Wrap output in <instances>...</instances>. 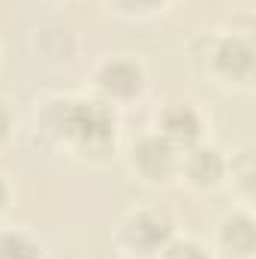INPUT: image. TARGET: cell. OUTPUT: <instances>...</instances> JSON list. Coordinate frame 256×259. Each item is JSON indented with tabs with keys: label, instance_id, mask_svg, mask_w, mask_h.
I'll list each match as a JSON object with an SVG mask.
<instances>
[{
	"label": "cell",
	"instance_id": "obj_1",
	"mask_svg": "<svg viewBox=\"0 0 256 259\" xmlns=\"http://www.w3.org/2000/svg\"><path fill=\"white\" fill-rule=\"evenodd\" d=\"M36 130L46 145L81 166H106L121 154V118L84 94H49L36 103Z\"/></svg>",
	"mask_w": 256,
	"mask_h": 259
},
{
	"label": "cell",
	"instance_id": "obj_2",
	"mask_svg": "<svg viewBox=\"0 0 256 259\" xmlns=\"http://www.w3.org/2000/svg\"><path fill=\"white\" fill-rule=\"evenodd\" d=\"M193 69L214 88L226 94H250L256 78V42L253 27H217L193 36Z\"/></svg>",
	"mask_w": 256,
	"mask_h": 259
},
{
	"label": "cell",
	"instance_id": "obj_3",
	"mask_svg": "<svg viewBox=\"0 0 256 259\" xmlns=\"http://www.w3.org/2000/svg\"><path fill=\"white\" fill-rule=\"evenodd\" d=\"M148 66L136 55H103L88 72V94L112 106L115 112L139 106L148 97Z\"/></svg>",
	"mask_w": 256,
	"mask_h": 259
},
{
	"label": "cell",
	"instance_id": "obj_4",
	"mask_svg": "<svg viewBox=\"0 0 256 259\" xmlns=\"http://www.w3.org/2000/svg\"><path fill=\"white\" fill-rule=\"evenodd\" d=\"M178 232V223L172 217L169 208L145 202V205H133L127 208L115 229H112V244L118 253L127 256H145L157 259V253L169 244V238Z\"/></svg>",
	"mask_w": 256,
	"mask_h": 259
},
{
	"label": "cell",
	"instance_id": "obj_5",
	"mask_svg": "<svg viewBox=\"0 0 256 259\" xmlns=\"http://www.w3.org/2000/svg\"><path fill=\"white\" fill-rule=\"evenodd\" d=\"M121 160H124L127 175L136 184H142V187L166 190V187L178 184L181 151L172 142H166L160 133H154V130L139 133L127 148L121 151Z\"/></svg>",
	"mask_w": 256,
	"mask_h": 259
},
{
	"label": "cell",
	"instance_id": "obj_6",
	"mask_svg": "<svg viewBox=\"0 0 256 259\" xmlns=\"http://www.w3.org/2000/svg\"><path fill=\"white\" fill-rule=\"evenodd\" d=\"M226 163H229V154L217 142L202 139L181 151L178 184L193 193H214L226 184Z\"/></svg>",
	"mask_w": 256,
	"mask_h": 259
},
{
	"label": "cell",
	"instance_id": "obj_7",
	"mask_svg": "<svg viewBox=\"0 0 256 259\" xmlns=\"http://www.w3.org/2000/svg\"><path fill=\"white\" fill-rule=\"evenodd\" d=\"M154 133H160L166 142H172L178 151L190 148L196 142L208 139L211 118L205 115V109L193 100H169L154 112Z\"/></svg>",
	"mask_w": 256,
	"mask_h": 259
},
{
	"label": "cell",
	"instance_id": "obj_8",
	"mask_svg": "<svg viewBox=\"0 0 256 259\" xmlns=\"http://www.w3.org/2000/svg\"><path fill=\"white\" fill-rule=\"evenodd\" d=\"M211 250L217 259H256L253 205H232L214 226Z\"/></svg>",
	"mask_w": 256,
	"mask_h": 259
},
{
	"label": "cell",
	"instance_id": "obj_9",
	"mask_svg": "<svg viewBox=\"0 0 256 259\" xmlns=\"http://www.w3.org/2000/svg\"><path fill=\"white\" fill-rule=\"evenodd\" d=\"M0 259H49V244L27 226L0 223Z\"/></svg>",
	"mask_w": 256,
	"mask_h": 259
},
{
	"label": "cell",
	"instance_id": "obj_10",
	"mask_svg": "<svg viewBox=\"0 0 256 259\" xmlns=\"http://www.w3.org/2000/svg\"><path fill=\"white\" fill-rule=\"evenodd\" d=\"M253 178H256V169H253V148L244 145L238 151L229 154V163H226V184L223 187H232L235 199L241 205H253Z\"/></svg>",
	"mask_w": 256,
	"mask_h": 259
},
{
	"label": "cell",
	"instance_id": "obj_11",
	"mask_svg": "<svg viewBox=\"0 0 256 259\" xmlns=\"http://www.w3.org/2000/svg\"><path fill=\"white\" fill-rule=\"evenodd\" d=\"M106 9L118 18H127V21H148V18H157V15H166L178 0H103Z\"/></svg>",
	"mask_w": 256,
	"mask_h": 259
},
{
	"label": "cell",
	"instance_id": "obj_12",
	"mask_svg": "<svg viewBox=\"0 0 256 259\" xmlns=\"http://www.w3.org/2000/svg\"><path fill=\"white\" fill-rule=\"evenodd\" d=\"M157 259H217V256H214L208 241L187 235V232H175L169 238V244L157 253Z\"/></svg>",
	"mask_w": 256,
	"mask_h": 259
},
{
	"label": "cell",
	"instance_id": "obj_13",
	"mask_svg": "<svg viewBox=\"0 0 256 259\" xmlns=\"http://www.w3.org/2000/svg\"><path fill=\"white\" fill-rule=\"evenodd\" d=\"M15 133H18V115H15V106L0 94V151H6V148L15 142Z\"/></svg>",
	"mask_w": 256,
	"mask_h": 259
},
{
	"label": "cell",
	"instance_id": "obj_14",
	"mask_svg": "<svg viewBox=\"0 0 256 259\" xmlns=\"http://www.w3.org/2000/svg\"><path fill=\"white\" fill-rule=\"evenodd\" d=\"M12 199H15V190H12V181L6 178V172L0 169V220L6 217V211L12 208Z\"/></svg>",
	"mask_w": 256,
	"mask_h": 259
},
{
	"label": "cell",
	"instance_id": "obj_15",
	"mask_svg": "<svg viewBox=\"0 0 256 259\" xmlns=\"http://www.w3.org/2000/svg\"><path fill=\"white\" fill-rule=\"evenodd\" d=\"M115 259H145V256H127V253H118Z\"/></svg>",
	"mask_w": 256,
	"mask_h": 259
},
{
	"label": "cell",
	"instance_id": "obj_16",
	"mask_svg": "<svg viewBox=\"0 0 256 259\" xmlns=\"http://www.w3.org/2000/svg\"><path fill=\"white\" fill-rule=\"evenodd\" d=\"M0 61H3V52H0Z\"/></svg>",
	"mask_w": 256,
	"mask_h": 259
}]
</instances>
